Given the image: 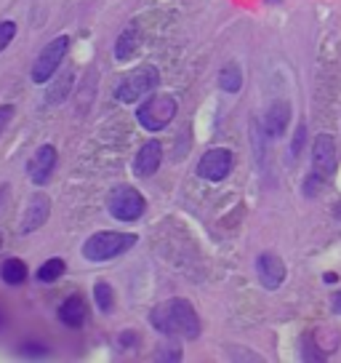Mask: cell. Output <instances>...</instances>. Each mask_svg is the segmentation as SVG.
<instances>
[{"mask_svg":"<svg viewBox=\"0 0 341 363\" xmlns=\"http://www.w3.org/2000/svg\"><path fill=\"white\" fill-rule=\"evenodd\" d=\"M139 51V30L137 27H128L120 33L117 43H115V59L117 62H128Z\"/></svg>","mask_w":341,"mask_h":363,"instance_id":"cell-15","label":"cell"},{"mask_svg":"<svg viewBox=\"0 0 341 363\" xmlns=\"http://www.w3.org/2000/svg\"><path fill=\"white\" fill-rule=\"evenodd\" d=\"M160 160H163V145H160L158 139H149V142L141 145V150L134 158V174H137L139 179H149L152 174H158Z\"/></svg>","mask_w":341,"mask_h":363,"instance_id":"cell-12","label":"cell"},{"mask_svg":"<svg viewBox=\"0 0 341 363\" xmlns=\"http://www.w3.org/2000/svg\"><path fill=\"white\" fill-rule=\"evenodd\" d=\"M107 211L117 222H139L147 211V201L131 184H115L107 193Z\"/></svg>","mask_w":341,"mask_h":363,"instance_id":"cell-3","label":"cell"},{"mask_svg":"<svg viewBox=\"0 0 341 363\" xmlns=\"http://www.w3.org/2000/svg\"><path fill=\"white\" fill-rule=\"evenodd\" d=\"M176 118V99L170 94H152L137 110V121L144 131H163Z\"/></svg>","mask_w":341,"mask_h":363,"instance_id":"cell-5","label":"cell"},{"mask_svg":"<svg viewBox=\"0 0 341 363\" xmlns=\"http://www.w3.org/2000/svg\"><path fill=\"white\" fill-rule=\"evenodd\" d=\"M69 51V38L67 35H59L54 38L48 45H43V51L37 54L33 65V80L35 83H46V80L54 78V72L62 67V62Z\"/></svg>","mask_w":341,"mask_h":363,"instance_id":"cell-6","label":"cell"},{"mask_svg":"<svg viewBox=\"0 0 341 363\" xmlns=\"http://www.w3.org/2000/svg\"><path fill=\"white\" fill-rule=\"evenodd\" d=\"M235 155L227 147H211L197 163V177L205 182H224L232 174Z\"/></svg>","mask_w":341,"mask_h":363,"instance_id":"cell-7","label":"cell"},{"mask_svg":"<svg viewBox=\"0 0 341 363\" xmlns=\"http://www.w3.org/2000/svg\"><path fill=\"white\" fill-rule=\"evenodd\" d=\"M288 123H291V104L283 99L270 104V110L264 115V131L270 136H283L288 131Z\"/></svg>","mask_w":341,"mask_h":363,"instance_id":"cell-13","label":"cell"},{"mask_svg":"<svg viewBox=\"0 0 341 363\" xmlns=\"http://www.w3.org/2000/svg\"><path fill=\"white\" fill-rule=\"evenodd\" d=\"M158 86H160L158 67L144 65V67H137L134 72H128V75L117 83L115 99H117L120 104H134V102H139L141 96H149Z\"/></svg>","mask_w":341,"mask_h":363,"instance_id":"cell-4","label":"cell"},{"mask_svg":"<svg viewBox=\"0 0 341 363\" xmlns=\"http://www.w3.org/2000/svg\"><path fill=\"white\" fill-rule=\"evenodd\" d=\"M93 302H96V307L102 310L104 315L115 310V291L107 281H99V284L93 286Z\"/></svg>","mask_w":341,"mask_h":363,"instance_id":"cell-19","label":"cell"},{"mask_svg":"<svg viewBox=\"0 0 341 363\" xmlns=\"http://www.w3.org/2000/svg\"><path fill=\"white\" fill-rule=\"evenodd\" d=\"M304 139H307V125L299 123V128H296V136H294V145H291L294 158H299V155H301V150H304Z\"/></svg>","mask_w":341,"mask_h":363,"instance_id":"cell-21","label":"cell"},{"mask_svg":"<svg viewBox=\"0 0 341 363\" xmlns=\"http://www.w3.org/2000/svg\"><path fill=\"white\" fill-rule=\"evenodd\" d=\"M86 299L80 294H72V296H67L62 305H59V320L64 323V326H69V329H80L83 323H86Z\"/></svg>","mask_w":341,"mask_h":363,"instance_id":"cell-14","label":"cell"},{"mask_svg":"<svg viewBox=\"0 0 341 363\" xmlns=\"http://www.w3.org/2000/svg\"><path fill=\"white\" fill-rule=\"evenodd\" d=\"M0 278L8 286H22L27 281V264L19 257H8L0 264Z\"/></svg>","mask_w":341,"mask_h":363,"instance_id":"cell-16","label":"cell"},{"mask_svg":"<svg viewBox=\"0 0 341 363\" xmlns=\"http://www.w3.org/2000/svg\"><path fill=\"white\" fill-rule=\"evenodd\" d=\"M0 246H3V235H0Z\"/></svg>","mask_w":341,"mask_h":363,"instance_id":"cell-24","label":"cell"},{"mask_svg":"<svg viewBox=\"0 0 341 363\" xmlns=\"http://www.w3.org/2000/svg\"><path fill=\"white\" fill-rule=\"evenodd\" d=\"M333 310H336V313H341V291L333 296Z\"/></svg>","mask_w":341,"mask_h":363,"instance_id":"cell-23","label":"cell"},{"mask_svg":"<svg viewBox=\"0 0 341 363\" xmlns=\"http://www.w3.org/2000/svg\"><path fill=\"white\" fill-rule=\"evenodd\" d=\"M64 270H67L64 259H62V257H51V259L43 262V267L37 270V281H40V284H54V281H59V278L64 275Z\"/></svg>","mask_w":341,"mask_h":363,"instance_id":"cell-18","label":"cell"},{"mask_svg":"<svg viewBox=\"0 0 341 363\" xmlns=\"http://www.w3.org/2000/svg\"><path fill=\"white\" fill-rule=\"evenodd\" d=\"M312 169L320 179H328L336 171V142L328 134H320L312 145Z\"/></svg>","mask_w":341,"mask_h":363,"instance_id":"cell-9","label":"cell"},{"mask_svg":"<svg viewBox=\"0 0 341 363\" xmlns=\"http://www.w3.org/2000/svg\"><path fill=\"white\" fill-rule=\"evenodd\" d=\"M57 147L54 145H43V147H37V152H35L33 158H30V163H27V174H30V179L35 182V184H46L48 179H51V174H54V169H57Z\"/></svg>","mask_w":341,"mask_h":363,"instance_id":"cell-10","label":"cell"},{"mask_svg":"<svg viewBox=\"0 0 341 363\" xmlns=\"http://www.w3.org/2000/svg\"><path fill=\"white\" fill-rule=\"evenodd\" d=\"M48 216H51V201H48V195H33V201L27 203L22 222H19V233L30 235L35 230H40L48 222Z\"/></svg>","mask_w":341,"mask_h":363,"instance_id":"cell-11","label":"cell"},{"mask_svg":"<svg viewBox=\"0 0 341 363\" xmlns=\"http://www.w3.org/2000/svg\"><path fill=\"white\" fill-rule=\"evenodd\" d=\"M149 323L166 337H182V340H197L200 337V318L195 313V307L182 296L160 302L149 313Z\"/></svg>","mask_w":341,"mask_h":363,"instance_id":"cell-1","label":"cell"},{"mask_svg":"<svg viewBox=\"0 0 341 363\" xmlns=\"http://www.w3.org/2000/svg\"><path fill=\"white\" fill-rule=\"evenodd\" d=\"M139 235L134 233H117V230H102V233H93L91 238L83 243V259L88 262H112L117 257H123L128 251L137 246Z\"/></svg>","mask_w":341,"mask_h":363,"instance_id":"cell-2","label":"cell"},{"mask_svg":"<svg viewBox=\"0 0 341 363\" xmlns=\"http://www.w3.org/2000/svg\"><path fill=\"white\" fill-rule=\"evenodd\" d=\"M13 38H16V22H11V19L0 22V51H6Z\"/></svg>","mask_w":341,"mask_h":363,"instance_id":"cell-20","label":"cell"},{"mask_svg":"<svg viewBox=\"0 0 341 363\" xmlns=\"http://www.w3.org/2000/svg\"><path fill=\"white\" fill-rule=\"evenodd\" d=\"M219 86L227 91V94H238V91L243 89V69H240L235 62L224 65L221 72H219Z\"/></svg>","mask_w":341,"mask_h":363,"instance_id":"cell-17","label":"cell"},{"mask_svg":"<svg viewBox=\"0 0 341 363\" xmlns=\"http://www.w3.org/2000/svg\"><path fill=\"white\" fill-rule=\"evenodd\" d=\"M13 113H16V107H13V104H0V134L6 131V125L11 123Z\"/></svg>","mask_w":341,"mask_h":363,"instance_id":"cell-22","label":"cell"},{"mask_svg":"<svg viewBox=\"0 0 341 363\" xmlns=\"http://www.w3.org/2000/svg\"><path fill=\"white\" fill-rule=\"evenodd\" d=\"M256 275H259V281L267 291H274L285 281V262L274 251H264L256 259Z\"/></svg>","mask_w":341,"mask_h":363,"instance_id":"cell-8","label":"cell"}]
</instances>
